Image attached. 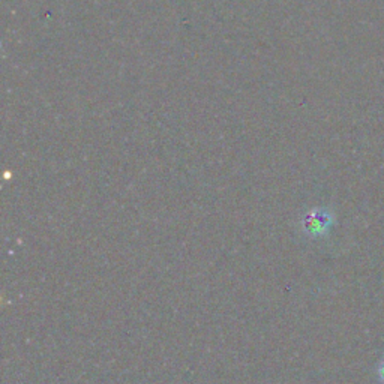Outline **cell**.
I'll return each mask as SVG.
<instances>
[{
  "label": "cell",
  "mask_w": 384,
  "mask_h": 384,
  "mask_svg": "<svg viewBox=\"0 0 384 384\" xmlns=\"http://www.w3.org/2000/svg\"><path fill=\"white\" fill-rule=\"evenodd\" d=\"M378 380L381 381V383H384V359L381 361V363L378 365Z\"/></svg>",
  "instance_id": "cell-2"
},
{
  "label": "cell",
  "mask_w": 384,
  "mask_h": 384,
  "mask_svg": "<svg viewBox=\"0 0 384 384\" xmlns=\"http://www.w3.org/2000/svg\"><path fill=\"white\" fill-rule=\"evenodd\" d=\"M302 224H303L305 233H308V236L317 238V236H323L327 233L329 227L332 224V218L327 212L314 211L303 218Z\"/></svg>",
  "instance_id": "cell-1"
}]
</instances>
